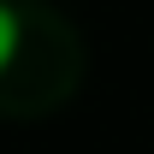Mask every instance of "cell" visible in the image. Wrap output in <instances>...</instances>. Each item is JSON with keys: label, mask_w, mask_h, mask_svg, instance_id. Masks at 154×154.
Returning a JSON list of instances; mask_svg holds the SVG:
<instances>
[{"label": "cell", "mask_w": 154, "mask_h": 154, "mask_svg": "<svg viewBox=\"0 0 154 154\" xmlns=\"http://www.w3.org/2000/svg\"><path fill=\"white\" fill-rule=\"evenodd\" d=\"M12 54H18V18H12V6H0V71Z\"/></svg>", "instance_id": "obj_1"}]
</instances>
